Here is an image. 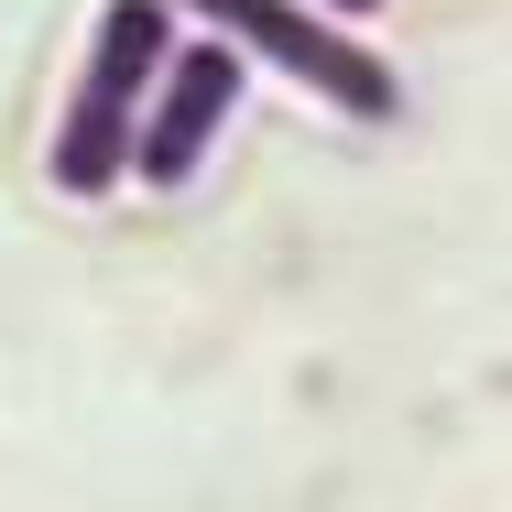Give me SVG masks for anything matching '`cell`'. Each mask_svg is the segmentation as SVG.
Listing matches in <instances>:
<instances>
[{
	"instance_id": "obj_3",
	"label": "cell",
	"mask_w": 512,
	"mask_h": 512,
	"mask_svg": "<svg viewBox=\"0 0 512 512\" xmlns=\"http://www.w3.org/2000/svg\"><path fill=\"white\" fill-rule=\"evenodd\" d=\"M240 44H218V33H175V55L153 66V88H142V120H131V175L142 186H186L207 164V142H218V120L240 109Z\"/></svg>"
},
{
	"instance_id": "obj_2",
	"label": "cell",
	"mask_w": 512,
	"mask_h": 512,
	"mask_svg": "<svg viewBox=\"0 0 512 512\" xmlns=\"http://www.w3.org/2000/svg\"><path fill=\"white\" fill-rule=\"evenodd\" d=\"M175 22L240 44L251 66H284V77H295L306 99H327L338 120H393V109H404L393 66H382L338 11H316V0H175Z\"/></svg>"
},
{
	"instance_id": "obj_4",
	"label": "cell",
	"mask_w": 512,
	"mask_h": 512,
	"mask_svg": "<svg viewBox=\"0 0 512 512\" xmlns=\"http://www.w3.org/2000/svg\"><path fill=\"white\" fill-rule=\"evenodd\" d=\"M316 11H338V22H371V11H382V0H316Z\"/></svg>"
},
{
	"instance_id": "obj_1",
	"label": "cell",
	"mask_w": 512,
	"mask_h": 512,
	"mask_svg": "<svg viewBox=\"0 0 512 512\" xmlns=\"http://www.w3.org/2000/svg\"><path fill=\"white\" fill-rule=\"evenodd\" d=\"M175 0H109L99 33H88V66L66 88V120H55V186L66 197H109L131 175V120H142V88L153 66L175 55Z\"/></svg>"
}]
</instances>
